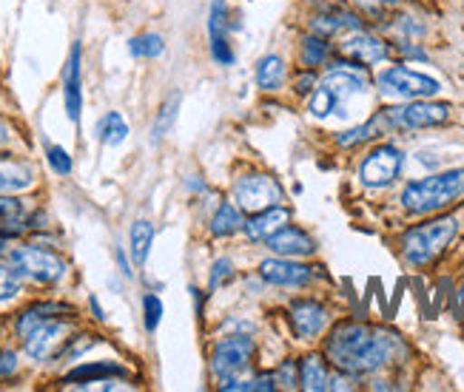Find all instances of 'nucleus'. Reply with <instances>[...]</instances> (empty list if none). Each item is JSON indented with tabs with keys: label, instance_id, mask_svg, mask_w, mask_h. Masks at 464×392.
<instances>
[{
	"label": "nucleus",
	"instance_id": "6e6552de",
	"mask_svg": "<svg viewBox=\"0 0 464 392\" xmlns=\"http://www.w3.org/2000/svg\"><path fill=\"white\" fill-rule=\"evenodd\" d=\"M379 89L385 94L405 97V100H425V97H433L441 91L439 80L421 74V72H413V69H405V66H393V69L382 72Z\"/></svg>",
	"mask_w": 464,
	"mask_h": 392
},
{
	"label": "nucleus",
	"instance_id": "58836bf2",
	"mask_svg": "<svg viewBox=\"0 0 464 392\" xmlns=\"http://www.w3.org/2000/svg\"><path fill=\"white\" fill-rule=\"evenodd\" d=\"M399 49H401V54H408V57H419V60H425V52H421V49H416V46H408V43H401Z\"/></svg>",
	"mask_w": 464,
	"mask_h": 392
},
{
	"label": "nucleus",
	"instance_id": "393cba45",
	"mask_svg": "<svg viewBox=\"0 0 464 392\" xmlns=\"http://www.w3.org/2000/svg\"><path fill=\"white\" fill-rule=\"evenodd\" d=\"M177 111H179V94L174 91V94L163 102V109H160V114H157V120H154V129H151V139H154V142H160V139H163V137L174 129Z\"/></svg>",
	"mask_w": 464,
	"mask_h": 392
},
{
	"label": "nucleus",
	"instance_id": "7c9ffc66",
	"mask_svg": "<svg viewBox=\"0 0 464 392\" xmlns=\"http://www.w3.org/2000/svg\"><path fill=\"white\" fill-rule=\"evenodd\" d=\"M24 216V205H20L12 194H0V225H17Z\"/></svg>",
	"mask_w": 464,
	"mask_h": 392
},
{
	"label": "nucleus",
	"instance_id": "f704fd0d",
	"mask_svg": "<svg viewBox=\"0 0 464 392\" xmlns=\"http://www.w3.org/2000/svg\"><path fill=\"white\" fill-rule=\"evenodd\" d=\"M274 378H276V384L294 389V387H299V367L291 364V361H288V364H282V367H279V373H276Z\"/></svg>",
	"mask_w": 464,
	"mask_h": 392
},
{
	"label": "nucleus",
	"instance_id": "dca6fc26",
	"mask_svg": "<svg viewBox=\"0 0 464 392\" xmlns=\"http://www.w3.org/2000/svg\"><path fill=\"white\" fill-rule=\"evenodd\" d=\"M288 222H291V211H285V208H279V205H274V208L256 211V214L246 222V234H248V239H254V242H266V239H271L279 228H285Z\"/></svg>",
	"mask_w": 464,
	"mask_h": 392
},
{
	"label": "nucleus",
	"instance_id": "bb28decb",
	"mask_svg": "<svg viewBox=\"0 0 464 392\" xmlns=\"http://www.w3.org/2000/svg\"><path fill=\"white\" fill-rule=\"evenodd\" d=\"M129 49L134 57H160L166 49V43L160 34H140V37L129 40Z\"/></svg>",
	"mask_w": 464,
	"mask_h": 392
},
{
	"label": "nucleus",
	"instance_id": "a878e982",
	"mask_svg": "<svg viewBox=\"0 0 464 392\" xmlns=\"http://www.w3.org/2000/svg\"><path fill=\"white\" fill-rule=\"evenodd\" d=\"M331 49L325 43V37L322 34H314V37H305V43H302V52H299V60L305 69H314V66H322L328 60Z\"/></svg>",
	"mask_w": 464,
	"mask_h": 392
},
{
	"label": "nucleus",
	"instance_id": "5701e85b",
	"mask_svg": "<svg viewBox=\"0 0 464 392\" xmlns=\"http://www.w3.org/2000/svg\"><path fill=\"white\" fill-rule=\"evenodd\" d=\"M129 137V122L120 117L117 111H109L106 117L97 120V139L106 146H120Z\"/></svg>",
	"mask_w": 464,
	"mask_h": 392
},
{
	"label": "nucleus",
	"instance_id": "4c0bfd02",
	"mask_svg": "<svg viewBox=\"0 0 464 392\" xmlns=\"http://www.w3.org/2000/svg\"><path fill=\"white\" fill-rule=\"evenodd\" d=\"M401 24H396V29L401 32V34H425V26L421 24H411L413 17H399Z\"/></svg>",
	"mask_w": 464,
	"mask_h": 392
},
{
	"label": "nucleus",
	"instance_id": "c9c22d12",
	"mask_svg": "<svg viewBox=\"0 0 464 392\" xmlns=\"http://www.w3.org/2000/svg\"><path fill=\"white\" fill-rule=\"evenodd\" d=\"M14 369H17V356L12 349H4V353H0V378H9Z\"/></svg>",
	"mask_w": 464,
	"mask_h": 392
},
{
	"label": "nucleus",
	"instance_id": "2f4dec72",
	"mask_svg": "<svg viewBox=\"0 0 464 392\" xmlns=\"http://www.w3.org/2000/svg\"><path fill=\"white\" fill-rule=\"evenodd\" d=\"M46 159L52 165V171L60 174V177H69L72 174V157L66 154V148H60V146H49L46 148Z\"/></svg>",
	"mask_w": 464,
	"mask_h": 392
},
{
	"label": "nucleus",
	"instance_id": "4be33fe9",
	"mask_svg": "<svg viewBox=\"0 0 464 392\" xmlns=\"http://www.w3.org/2000/svg\"><path fill=\"white\" fill-rule=\"evenodd\" d=\"M239 228H246V219H242V211L237 208V202H223L211 219V234L214 236H231Z\"/></svg>",
	"mask_w": 464,
	"mask_h": 392
},
{
	"label": "nucleus",
	"instance_id": "4468645a",
	"mask_svg": "<svg viewBox=\"0 0 464 392\" xmlns=\"http://www.w3.org/2000/svg\"><path fill=\"white\" fill-rule=\"evenodd\" d=\"M266 244L276 256H288V259H296V256H311L316 247H314V239L302 231V228H294V225H285V228H279L271 239H266Z\"/></svg>",
	"mask_w": 464,
	"mask_h": 392
},
{
	"label": "nucleus",
	"instance_id": "412c9836",
	"mask_svg": "<svg viewBox=\"0 0 464 392\" xmlns=\"http://www.w3.org/2000/svg\"><path fill=\"white\" fill-rule=\"evenodd\" d=\"M391 126V120L385 117V114H379V117H371L365 126H359V129H351V131H345V134H339L336 137V142L342 148H356V146H362V142H368V139H373L382 129H388Z\"/></svg>",
	"mask_w": 464,
	"mask_h": 392
},
{
	"label": "nucleus",
	"instance_id": "9b49d317",
	"mask_svg": "<svg viewBox=\"0 0 464 392\" xmlns=\"http://www.w3.org/2000/svg\"><path fill=\"white\" fill-rule=\"evenodd\" d=\"M83 46L74 43L63 69V102L66 114L72 122H80V111H83Z\"/></svg>",
	"mask_w": 464,
	"mask_h": 392
},
{
	"label": "nucleus",
	"instance_id": "f03ea898",
	"mask_svg": "<svg viewBox=\"0 0 464 392\" xmlns=\"http://www.w3.org/2000/svg\"><path fill=\"white\" fill-rule=\"evenodd\" d=\"M57 313H72L66 304H34L17 319V336L24 339L26 353L34 361H46L57 353V347L69 336V321Z\"/></svg>",
	"mask_w": 464,
	"mask_h": 392
},
{
	"label": "nucleus",
	"instance_id": "ea45409f",
	"mask_svg": "<svg viewBox=\"0 0 464 392\" xmlns=\"http://www.w3.org/2000/svg\"><path fill=\"white\" fill-rule=\"evenodd\" d=\"M89 307H92V313H94V319H97V321H103V319H106V316H103V307L97 304V299H94V296L89 299Z\"/></svg>",
	"mask_w": 464,
	"mask_h": 392
},
{
	"label": "nucleus",
	"instance_id": "2eb2a0df",
	"mask_svg": "<svg viewBox=\"0 0 464 392\" xmlns=\"http://www.w3.org/2000/svg\"><path fill=\"white\" fill-rule=\"evenodd\" d=\"M342 54L359 66H373V63H382V60L388 57V46L371 34H356V37H348L345 43H342Z\"/></svg>",
	"mask_w": 464,
	"mask_h": 392
},
{
	"label": "nucleus",
	"instance_id": "e433bc0d",
	"mask_svg": "<svg viewBox=\"0 0 464 392\" xmlns=\"http://www.w3.org/2000/svg\"><path fill=\"white\" fill-rule=\"evenodd\" d=\"M314 86H316V77H314L311 69H305V72H302V77L296 80V94H311Z\"/></svg>",
	"mask_w": 464,
	"mask_h": 392
},
{
	"label": "nucleus",
	"instance_id": "9d476101",
	"mask_svg": "<svg viewBox=\"0 0 464 392\" xmlns=\"http://www.w3.org/2000/svg\"><path fill=\"white\" fill-rule=\"evenodd\" d=\"M385 117L396 129H433L450 120V106L448 102H430V100H416L411 106L388 109Z\"/></svg>",
	"mask_w": 464,
	"mask_h": 392
},
{
	"label": "nucleus",
	"instance_id": "423d86ee",
	"mask_svg": "<svg viewBox=\"0 0 464 392\" xmlns=\"http://www.w3.org/2000/svg\"><path fill=\"white\" fill-rule=\"evenodd\" d=\"M234 202L239 211H266L282 202V185L271 174H248L234 182Z\"/></svg>",
	"mask_w": 464,
	"mask_h": 392
},
{
	"label": "nucleus",
	"instance_id": "20e7f679",
	"mask_svg": "<svg viewBox=\"0 0 464 392\" xmlns=\"http://www.w3.org/2000/svg\"><path fill=\"white\" fill-rule=\"evenodd\" d=\"M459 234V222L453 216H441L425 225H416L401 236V251L411 264H428L433 262Z\"/></svg>",
	"mask_w": 464,
	"mask_h": 392
},
{
	"label": "nucleus",
	"instance_id": "72a5a7b5",
	"mask_svg": "<svg viewBox=\"0 0 464 392\" xmlns=\"http://www.w3.org/2000/svg\"><path fill=\"white\" fill-rule=\"evenodd\" d=\"M234 276V264L231 259H217L214 262V271H211V291H217L219 284H226Z\"/></svg>",
	"mask_w": 464,
	"mask_h": 392
},
{
	"label": "nucleus",
	"instance_id": "0eeeda50",
	"mask_svg": "<svg viewBox=\"0 0 464 392\" xmlns=\"http://www.w3.org/2000/svg\"><path fill=\"white\" fill-rule=\"evenodd\" d=\"M254 353H256V347L248 336H231L226 341H219L214 347V356H211L214 376L223 384L234 381L237 376H242L254 364Z\"/></svg>",
	"mask_w": 464,
	"mask_h": 392
},
{
	"label": "nucleus",
	"instance_id": "c756f323",
	"mask_svg": "<svg viewBox=\"0 0 464 392\" xmlns=\"http://www.w3.org/2000/svg\"><path fill=\"white\" fill-rule=\"evenodd\" d=\"M160 319H163V301H160V296H154V293H146L143 296V321H146L149 333H154L160 327Z\"/></svg>",
	"mask_w": 464,
	"mask_h": 392
},
{
	"label": "nucleus",
	"instance_id": "a19ab883",
	"mask_svg": "<svg viewBox=\"0 0 464 392\" xmlns=\"http://www.w3.org/2000/svg\"><path fill=\"white\" fill-rule=\"evenodd\" d=\"M117 264H120V271H123V276H131V271H129V262H126L123 251H117Z\"/></svg>",
	"mask_w": 464,
	"mask_h": 392
},
{
	"label": "nucleus",
	"instance_id": "cd10ccee",
	"mask_svg": "<svg viewBox=\"0 0 464 392\" xmlns=\"http://www.w3.org/2000/svg\"><path fill=\"white\" fill-rule=\"evenodd\" d=\"M20 293V273L17 267L9 264H0V301H9Z\"/></svg>",
	"mask_w": 464,
	"mask_h": 392
},
{
	"label": "nucleus",
	"instance_id": "a211bd4d",
	"mask_svg": "<svg viewBox=\"0 0 464 392\" xmlns=\"http://www.w3.org/2000/svg\"><path fill=\"white\" fill-rule=\"evenodd\" d=\"M34 185V171L24 162L0 159V194H20Z\"/></svg>",
	"mask_w": 464,
	"mask_h": 392
},
{
	"label": "nucleus",
	"instance_id": "f3484780",
	"mask_svg": "<svg viewBox=\"0 0 464 392\" xmlns=\"http://www.w3.org/2000/svg\"><path fill=\"white\" fill-rule=\"evenodd\" d=\"M129 369L123 364L114 361H92V364H80L72 373H66L63 384H92V381H109V378H126Z\"/></svg>",
	"mask_w": 464,
	"mask_h": 392
},
{
	"label": "nucleus",
	"instance_id": "aec40b11",
	"mask_svg": "<svg viewBox=\"0 0 464 392\" xmlns=\"http://www.w3.org/2000/svg\"><path fill=\"white\" fill-rule=\"evenodd\" d=\"M282 82H285V60L279 54H268L259 60L256 66V86L262 91H279Z\"/></svg>",
	"mask_w": 464,
	"mask_h": 392
},
{
	"label": "nucleus",
	"instance_id": "1a4fd4ad",
	"mask_svg": "<svg viewBox=\"0 0 464 392\" xmlns=\"http://www.w3.org/2000/svg\"><path fill=\"white\" fill-rule=\"evenodd\" d=\"M401 165H405V157H401L399 148L393 146H379L373 148L359 165V179L368 185V188H388L393 179H399Z\"/></svg>",
	"mask_w": 464,
	"mask_h": 392
},
{
	"label": "nucleus",
	"instance_id": "ddd939ff",
	"mask_svg": "<svg viewBox=\"0 0 464 392\" xmlns=\"http://www.w3.org/2000/svg\"><path fill=\"white\" fill-rule=\"evenodd\" d=\"M259 276L266 279L268 284H279V287H302L314 279V271L308 264L294 262L288 256L279 259H266L259 264Z\"/></svg>",
	"mask_w": 464,
	"mask_h": 392
},
{
	"label": "nucleus",
	"instance_id": "b1692460",
	"mask_svg": "<svg viewBox=\"0 0 464 392\" xmlns=\"http://www.w3.org/2000/svg\"><path fill=\"white\" fill-rule=\"evenodd\" d=\"M151 244H154V228H151V222L137 219V222L131 225V256H134V264H137V267H143V264H146Z\"/></svg>",
	"mask_w": 464,
	"mask_h": 392
},
{
	"label": "nucleus",
	"instance_id": "79ce46f5",
	"mask_svg": "<svg viewBox=\"0 0 464 392\" xmlns=\"http://www.w3.org/2000/svg\"><path fill=\"white\" fill-rule=\"evenodd\" d=\"M385 4H399V0H385Z\"/></svg>",
	"mask_w": 464,
	"mask_h": 392
},
{
	"label": "nucleus",
	"instance_id": "f8f14e48",
	"mask_svg": "<svg viewBox=\"0 0 464 392\" xmlns=\"http://www.w3.org/2000/svg\"><path fill=\"white\" fill-rule=\"evenodd\" d=\"M291 327H294V336L299 341H308V339H316L322 330L328 327V311L322 307L319 301L314 299H299L291 304Z\"/></svg>",
	"mask_w": 464,
	"mask_h": 392
},
{
	"label": "nucleus",
	"instance_id": "7ed1b4c3",
	"mask_svg": "<svg viewBox=\"0 0 464 392\" xmlns=\"http://www.w3.org/2000/svg\"><path fill=\"white\" fill-rule=\"evenodd\" d=\"M461 194H464V168H453V171L433 174V177L405 185L401 205H405L411 214H433V211L448 208Z\"/></svg>",
	"mask_w": 464,
	"mask_h": 392
},
{
	"label": "nucleus",
	"instance_id": "c85d7f7f",
	"mask_svg": "<svg viewBox=\"0 0 464 392\" xmlns=\"http://www.w3.org/2000/svg\"><path fill=\"white\" fill-rule=\"evenodd\" d=\"M223 389H242V392H271L276 389V378L274 376H256L251 381H226Z\"/></svg>",
	"mask_w": 464,
	"mask_h": 392
},
{
	"label": "nucleus",
	"instance_id": "6ab92c4d",
	"mask_svg": "<svg viewBox=\"0 0 464 392\" xmlns=\"http://www.w3.org/2000/svg\"><path fill=\"white\" fill-rule=\"evenodd\" d=\"M299 387L308 389V392H322V389H331V376H328V367L319 356H305L299 361Z\"/></svg>",
	"mask_w": 464,
	"mask_h": 392
},
{
	"label": "nucleus",
	"instance_id": "39448f33",
	"mask_svg": "<svg viewBox=\"0 0 464 392\" xmlns=\"http://www.w3.org/2000/svg\"><path fill=\"white\" fill-rule=\"evenodd\" d=\"M9 262L17 267L20 276H26L37 284H54L66 276V262L54 256L52 251H44V247H34V244L14 247L9 253Z\"/></svg>",
	"mask_w": 464,
	"mask_h": 392
},
{
	"label": "nucleus",
	"instance_id": "473e14b6",
	"mask_svg": "<svg viewBox=\"0 0 464 392\" xmlns=\"http://www.w3.org/2000/svg\"><path fill=\"white\" fill-rule=\"evenodd\" d=\"M211 57H214V63L219 66H234V49L228 43V37H211Z\"/></svg>",
	"mask_w": 464,
	"mask_h": 392
},
{
	"label": "nucleus",
	"instance_id": "f257e3e1",
	"mask_svg": "<svg viewBox=\"0 0 464 392\" xmlns=\"http://www.w3.org/2000/svg\"><path fill=\"white\" fill-rule=\"evenodd\" d=\"M399 353V339L385 333V330H373L368 324L342 321L334 327V333L325 341L328 361L348 376H365L376 373Z\"/></svg>",
	"mask_w": 464,
	"mask_h": 392
}]
</instances>
